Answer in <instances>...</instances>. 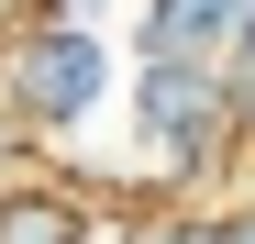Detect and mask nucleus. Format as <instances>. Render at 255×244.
I'll return each mask as SVG.
<instances>
[{"instance_id":"obj_1","label":"nucleus","mask_w":255,"mask_h":244,"mask_svg":"<svg viewBox=\"0 0 255 244\" xmlns=\"http://www.w3.org/2000/svg\"><path fill=\"white\" fill-rule=\"evenodd\" d=\"M122 100V45L89 22H33L11 33V111L33 122V133H89V122Z\"/></svg>"},{"instance_id":"obj_2","label":"nucleus","mask_w":255,"mask_h":244,"mask_svg":"<svg viewBox=\"0 0 255 244\" xmlns=\"http://www.w3.org/2000/svg\"><path fill=\"white\" fill-rule=\"evenodd\" d=\"M133 56L255 78V0H144L133 11Z\"/></svg>"},{"instance_id":"obj_3","label":"nucleus","mask_w":255,"mask_h":244,"mask_svg":"<svg viewBox=\"0 0 255 244\" xmlns=\"http://www.w3.org/2000/svg\"><path fill=\"white\" fill-rule=\"evenodd\" d=\"M0 244H100V222H89V200H78V189L11 178V189H0Z\"/></svg>"},{"instance_id":"obj_4","label":"nucleus","mask_w":255,"mask_h":244,"mask_svg":"<svg viewBox=\"0 0 255 244\" xmlns=\"http://www.w3.org/2000/svg\"><path fill=\"white\" fill-rule=\"evenodd\" d=\"M111 244H222V211H155V222L111 233Z\"/></svg>"},{"instance_id":"obj_5","label":"nucleus","mask_w":255,"mask_h":244,"mask_svg":"<svg viewBox=\"0 0 255 244\" xmlns=\"http://www.w3.org/2000/svg\"><path fill=\"white\" fill-rule=\"evenodd\" d=\"M111 11H122V0H56V22H89V33H100Z\"/></svg>"},{"instance_id":"obj_6","label":"nucleus","mask_w":255,"mask_h":244,"mask_svg":"<svg viewBox=\"0 0 255 244\" xmlns=\"http://www.w3.org/2000/svg\"><path fill=\"white\" fill-rule=\"evenodd\" d=\"M222 244H255V200H244V211H222Z\"/></svg>"},{"instance_id":"obj_7","label":"nucleus","mask_w":255,"mask_h":244,"mask_svg":"<svg viewBox=\"0 0 255 244\" xmlns=\"http://www.w3.org/2000/svg\"><path fill=\"white\" fill-rule=\"evenodd\" d=\"M244 133H255V78H244Z\"/></svg>"}]
</instances>
